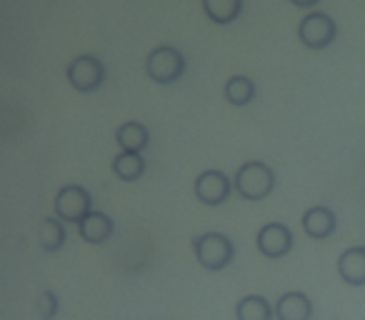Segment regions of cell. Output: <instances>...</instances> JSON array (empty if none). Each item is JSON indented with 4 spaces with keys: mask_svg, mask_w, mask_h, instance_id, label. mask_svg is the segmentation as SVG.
<instances>
[{
    "mask_svg": "<svg viewBox=\"0 0 365 320\" xmlns=\"http://www.w3.org/2000/svg\"><path fill=\"white\" fill-rule=\"evenodd\" d=\"M233 185L243 200L258 203V200H265L275 190V173L270 165L260 163V160H248V163H243L238 168Z\"/></svg>",
    "mask_w": 365,
    "mask_h": 320,
    "instance_id": "cell-1",
    "label": "cell"
},
{
    "mask_svg": "<svg viewBox=\"0 0 365 320\" xmlns=\"http://www.w3.org/2000/svg\"><path fill=\"white\" fill-rule=\"evenodd\" d=\"M193 250H195L198 263L203 265L205 270H223V268H228L235 258L233 240H230L225 233H218V230L195 235Z\"/></svg>",
    "mask_w": 365,
    "mask_h": 320,
    "instance_id": "cell-2",
    "label": "cell"
},
{
    "mask_svg": "<svg viewBox=\"0 0 365 320\" xmlns=\"http://www.w3.org/2000/svg\"><path fill=\"white\" fill-rule=\"evenodd\" d=\"M145 73L158 86H170V83L180 81L182 73H185V58H182V53L178 48L158 46L148 53Z\"/></svg>",
    "mask_w": 365,
    "mask_h": 320,
    "instance_id": "cell-3",
    "label": "cell"
},
{
    "mask_svg": "<svg viewBox=\"0 0 365 320\" xmlns=\"http://www.w3.org/2000/svg\"><path fill=\"white\" fill-rule=\"evenodd\" d=\"M338 38V23L328 13L310 11L298 26V41L310 51H323Z\"/></svg>",
    "mask_w": 365,
    "mask_h": 320,
    "instance_id": "cell-4",
    "label": "cell"
},
{
    "mask_svg": "<svg viewBox=\"0 0 365 320\" xmlns=\"http://www.w3.org/2000/svg\"><path fill=\"white\" fill-rule=\"evenodd\" d=\"M66 78L78 93H96L106 81V66L96 56H78L68 63Z\"/></svg>",
    "mask_w": 365,
    "mask_h": 320,
    "instance_id": "cell-5",
    "label": "cell"
},
{
    "mask_svg": "<svg viewBox=\"0 0 365 320\" xmlns=\"http://www.w3.org/2000/svg\"><path fill=\"white\" fill-rule=\"evenodd\" d=\"M56 215L63 220V223H81L88 213L93 210V198L83 185H63L56 195Z\"/></svg>",
    "mask_w": 365,
    "mask_h": 320,
    "instance_id": "cell-6",
    "label": "cell"
},
{
    "mask_svg": "<svg viewBox=\"0 0 365 320\" xmlns=\"http://www.w3.org/2000/svg\"><path fill=\"white\" fill-rule=\"evenodd\" d=\"M195 198L200 200L203 205H210V208H218V205H223L225 200L230 198V193L235 190L233 180L228 178V175L223 173V170H203V173L195 178Z\"/></svg>",
    "mask_w": 365,
    "mask_h": 320,
    "instance_id": "cell-7",
    "label": "cell"
},
{
    "mask_svg": "<svg viewBox=\"0 0 365 320\" xmlns=\"http://www.w3.org/2000/svg\"><path fill=\"white\" fill-rule=\"evenodd\" d=\"M260 255L270 260L285 258V255L293 250V233L285 223H265L258 230V238H255Z\"/></svg>",
    "mask_w": 365,
    "mask_h": 320,
    "instance_id": "cell-8",
    "label": "cell"
},
{
    "mask_svg": "<svg viewBox=\"0 0 365 320\" xmlns=\"http://www.w3.org/2000/svg\"><path fill=\"white\" fill-rule=\"evenodd\" d=\"M303 230L308 238L313 240H325L338 230V218L328 205H313L303 213Z\"/></svg>",
    "mask_w": 365,
    "mask_h": 320,
    "instance_id": "cell-9",
    "label": "cell"
},
{
    "mask_svg": "<svg viewBox=\"0 0 365 320\" xmlns=\"http://www.w3.org/2000/svg\"><path fill=\"white\" fill-rule=\"evenodd\" d=\"M338 275L343 283L360 288L365 285V245H353L338 258Z\"/></svg>",
    "mask_w": 365,
    "mask_h": 320,
    "instance_id": "cell-10",
    "label": "cell"
},
{
    "mask_svg": "<svg viewBox=\"0 0 365 320\" xmlns=\"http://www.w3.org/2000/svg\"><path fill=\"white\" fill-rule=\"evenodd\" d=\"M113 230H115V223H113L106 213H101V210H91V213L78 223V235L91 245L108 243Z\"/></svg>",
    "mask_w": 365,
    "mask_h": 320,
    "instance_id": "cell-11",
    "label": "cell"
},
{
    "mask_svg": "<svg viewBox=\"0 0 365 320\" xmlns=\"http://www.w3.org/2000/svg\"><path fill=\"white\" fill-rule=\"evenodd\" d=\"M275 318L278 320H310L313 318V303L300 290H288L275 303Z\"/></svg>",
    "mask_w": 365,
    "mask_h": 320,
    "instance_id": "cell-12",
    "label": "cell"
},
{
    "mask_svg": "<svg viewBox=\"0 0 365 320\" xmlns=\"http://www.w3.org/2000/svg\"><path fill=\"white\" fill-rule=\"evenodd\" d=\"M115 143L120 145V150L125 153H143L150 143V133L143 123L138 120H128L123 125H118L115 130Z\"/></svg>",
    "mask_w": 365,
    "mask_h": 320,
    "instance_id": "cell-13",
    "label": "cell"
},
{
    "mask_svg": "<svg viewBox=\"0 0 365 320\" xmlns=\"http://www.w3.org/2000/svg\"><path fill=\"white\" fill-rule=\"evenodd\" d=\"M110 168H113V173H115V178H120L123 183H135V180H140L143 173H145V158H143V153L120 150L113 158Z\"/></svg>",
    "mask_w": 365,
    "mask_h": 320,
    "instance_id": "cell-14",
    "label": "cell"
},
{
    "mask_svg": "<svg viewBox=\"0 0 365 320\" xmlns=\"http://www.w3.org/2000/svg\"><path fill=\"white\" fill-rule=\"evenodd\" d=\"M68 233H66V223H63L58 215H48L41 220V230H38V243L46 253H58V250L66 245Z\"/></svg>",
    "mask_w": 365,
    "mask_h": 320,
    "instance_id": "cell-15",
    "label": "cell"
},
{
    "mask_svg": "<svg viewBox=\"0 0 365 320\" xmlns=\"http://www.w3.org/2000/svg\"><path fill=\"white\" fill-rule=\"evenodd\" d=\"M200 6L215 26H230L243 13V0H200Z\"/></svg>",
    "mask_w": 365,
    "mask_h": 320,
    "instance_id": "cell-16",
    "label": "cell"
},
{
    "mask_svg": "<svg viewBox=\"0 0 365 320\" xmlns=\"http://www.w3.org/2000/svg\"><path fill=\"white\" fill-rule=\"evenodd\" d=\"M223 96L225 100L230 103V105H250V103L255 100V96H258V88H255V83L250 81L248 76H233L225 81L223 86Z\"/></svg>",
    "mask_w": 365,
    "mask_h": 320,
    "instance_id": "cell-17",
    "label": "cell"
},
{
    "mask_svg": "<svg viewBox=\"0 0 365 320\" xmlns=\"http://www.w3.org/2000/svg\"><path fill=\"white\" fill-rule=\"evenodd\" d=\"M275 308L263 295H245L235 305V318L238 320H273Z\"/></svg>",
    "mask_w": 365,
    "mask_h": 320,
    "instance_id": "cell-18",
    "label": "cell"
},
{
    "mask_svg": "<svg viewBox=\"0 0 365 320\" xmlns=\"http://www.w3.org/2000/svg\"><path fill=\"white\" fill-rule=\"evenodd\" d=\"M58 310H61L58 295L53 290H43L38 295V315H41V320H53L58 315Z\"/></svg>",
    "mask_w": 365,
    "mask_h": 320,
    "instance_id": "cell-19",
    "label": "cell"
},
{
    "mask_svg": "<svg viewBox=\"0 0 365 320\" xmlns=\"http://www.w3.org/2000/svg\"><path fill=\"white\" fill-rule=\"evenodd\" d=\"M293 6H298V8H315L320 3V0H290Z\"/></svg>",
    "mask_w": 365,
    "mask_h": 320,
    "instance_id": "cell-20",
    "label": "cell"
}]
</instances>
